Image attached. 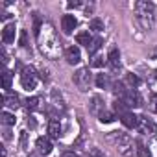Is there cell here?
<instances>
[{
	"label": "cell",
	"instance_id": "obj_33",
	"mask_svg": "<svg viewBox=\"0 0 157 157\" xmlns=\"http://www.w3.org/2000/svg\"><path fill=\"white\" fill-rule=\"evenodd\" d=\"M63 157H80V155L74 153V151H65V153H63Z\"/></svg>",
	"mask_w": 157,
	"mask_h": 157
},
{
	"label": "cell",
	"instance_id": "obj_16",
	"mask_svg": "<svg viewBox=\"0 0 157 157\" xmlns=\"http://www.w3.org/2000/svg\"><path fill=\"white\" fill-rule=\"evenodd\" d=\"M91 111L98 117L102 111H105V107H104V100L100 98V96H93V100H91Z\"/></svg>",
	"mask_w": 157,
	"mask_h": 157
},
{
	"label": "cell",
	"instance_id": "obj_18",
	"mask_svg": "<svg viewBox=\"0 0 157 157\" xmlns=\"http://www.w3.org/2000/svg\"><path fill=\"white\" fill-rule=\"evenodd\" d=\"M135 153L139 155V157H151V153H150V150L142 144V140H135Z\"/></svg>",
	"mask_w": 157,
	"mask_h": 157
},
{
	"label": "cell",
	"instance_id": "obj_35",
	"mask_svg": "<svg viewBox=\"0 0 157 157\" xmlns=\"http://www.w3.org/2000/svg\"><path fill=\"white\" fill-rule=\"evenodd\" d=\"M150 57H151V59H157V48H153V50L150 52Z\"/></svg>",
	"mask_w": 157,
	"mask_h": 157
},
{
	"label": "cell",
	"instance_id": "obj_20",
	"mask_svg": "<svg viewBox=\"0 0 157 157\" xmlns=\"http://www.w3.org/2000/svg\"><path fill=\"white\" fill-rule=\"evenodd\" d=\"M100 46H102V39H100V37H94L93 43L87 46V54H89V56H94V54L100 50Z\"/></svg>",
	"mask_w": 157,
	"mask_h": 157
},
{
	"label": "cell",
	"instance_id": "obj_26",
	"mask_svg": "<svg viewBox=\"0 0 157 157\" xmlns=\"http://www.w3.org/2000/svg\"><path fill=\"white\" fill-rule=\"evenodd\" d=\"M126 82L129 83V89H137L139 85H140V80L135 76V74H128V78H126Z\"/></svg>",
	"mask_w": 157,
	"mask_h": 157
},
{
	"label": "cell",
	"instance_id": "obj_2",
	"mask_svg": "<svg viewBox=\"0 0 157 157\" xmlns=\"http://www.w3.org/2000/svg\"><path fill=\"white\" fill-rule=\"evenodd\" d=\"M135 19L140 24L142 30H151L153 22H155V10L151 2H146V0H139L135 2Z\"/></svg>",
	"mask_w": 157,
	"mask_h": 157
},
{
	"label": "cell",
	"instance_id": "obj_17",
	"mask_svg": "<svg viewBox=\"0 0 157 157\" xmlns=\"http://www.w3.org/2000/svg\"><path fill=\"white\" fill-rule=\"evenodd\" d=\"M11 82H13V74H11V70L4 68V70H2V87H4L6 91L11 89Z\"/></svg>",
	"mask_w": 157,
	"mask_h": 157
},
{
	"label": "cell",
	"instance_id": "obj_34",
	"mask_svg": "<svg viewBox=\"0 0 157 157\" xmlns=\"http://www.w3.org/2000/svg\"><path fill=\"white\" fill-rule=\"evenodd\" d=\"M82 2H68V8H80Z\"/></svg>",
	"mask_w": 157,
	"mask_h": 157
},
{
	"label": "cell",
	"instance_id": "obj_14",
	"mask_svg": "<svg viewBox=\"0 0 157 157\" xmlns=\"http://www.w3.org/2000/svg\"><path fill=\"white\" fill-rule=\"evenodd\" d=\"M48 135H50V139H59V135H61V124H59L57 118H52L48 122Z\"/></svg>",
	"mask_w": 157,
	"mask_h": 157
},
{
	"label": "cell",
	"instance_id": "obj_22",
	"mask_svg": "<svg viewBox=\"0 0 157 157\" xmlns=\"http://www.w3.org/2000/svg\"><path fill=\"white\" fill-rule=\"evenodd\" d=\"M96 85H98L100 89H107V87L111 85L109 76H107V74H98V76H96Z\"/></svg>",
	"mask_w": 157,
	"mask_h": 157
},
{
	"label": "cell",
	"instance_id": "obj_30",
	"mask_svg": "<svg viewBox=\"0 0 157 157\" xmlns=\"http://www.w3.org/2000/svg\"><path fill=\"white\" fill-rule=\"evenodd\" d=\"M89 157H105V155H104L102 150H98V148H91V150H89Z\"/></svg>",
	"mask_w": 157,
	"mask_h": 157
},
{
	"label": "cell",
	"instance_id": "obj_7",
	"mask_svg": "<svg viewBox=\"0 0 157 157\" xmlns=\"http://www.w3.org/2000/svg\"><path fill=\"white\" fill-rule=\"evenodd\" d=\"M137 129H139V133H142V135H153V133H157L155 122H153L151 118H148V117H139V126H137Z\"/></svg>",
	"mask_w": 157,
	"mask_h": 157
},
{
	"label": "cell",
	"instance_id": "obj_19",
	"mask_svg": "<svg viewBox=\"0 0 157 157\" xmlns=\"http://www.w3.org/2000/svg\"><path fill=\"white\" fill-rule=\"evenodd\" d=\"M76 41L80 43V44H85V46H89L91 43H93V37H91V33H89V30L87 32H80L76 35Z\"/></svg>",
	"mask_w": 157,
	"mask_h": 157
},
{
	"label": "cell",
	"instance_id": "obj_3",
	"mask_svg": "<svg viewBox=\"0 0 157 157\" xmlns=\"http://www.w3.org/2000/svg\"><path fill=\"white\" fill-rule=\"evenodd\" d=\"M107 140L113 146H117L122 155H126V157L133 155V140L129 139L128 133H124V131H111L107 135Z\"/></svg>",
	"mask_w": 157,
	"mask_h": 157
},
{
	"label": "cell",
	"instance_id": "obj_28",
	"mask_svg": "<svg viewBox=\"0 0 157 157\" xmlns=\"http://www.w3.org/2000/svg\"><path fill=\"white\" fill-rule=\"evenodd\" d=\"M2 124H6V126H13V124H15V117H13L11 113L4 111V113H2Z\"/></svg>",
	"mask_w": 157,
	"mask_h": 157
},
{
	"label": "cell",
	"instance_id": "obj_32",
	"mask_svg": "<svg viewBox=\"0 0 157 157\" xmlns=\"http://www.w3.org/2000/svg\"><path fill=\"white\" fill-rule=\"evenodd\" d=\"M26 37H28V35H26V32L22 30V32H21V46H22V48L28 46V39H26Z\"/></svg>",
	"mask_w": 157,
	"mask_h": 157
},
{
	"label": "cell",
	"instance_id": "obj_10",
	"mask_svg": "<svg viewBox=\"0 0 157 157\" xmlns=\"http://www.w3.org/2000/svg\"><path fill=\"white\" fill-rule=\"evenodd\" d=\"M118 118H120V122L126 126V128H137L139 126V117L137 115H133L131 111H126V113H122V115H118Z\"/></svg>",
	"mask_w": 157,
	"mask_h": 157
},
{
	"label": "cell",
	"instance_id": "obj_8",
	"mask_svg": "<svg viewBox=\"0 0 157 157\" xmlns=\"http://www.w3.org/2000/svg\"><path fill=\"white\" fill-rule=\"evenodd\" d=\"M76 26H78V21H76L74 15H63V19H61V30H63V33L70 35Z\"/></svg>",
	"mask_w": 157,
	"mask_h": 157
},
{
	"label": "cell",
	"instance_id": "obj_31",
	"mask_svg": "<svg viewBox=\"0 0 157 157\" xmlns=\"http://www.w3.org/2000/svg\"><path fill=\"white\" fill-rule=\"evenodd\" d=\"M150 85H151L153 93H157V70H155V72H153V76L150 78Z\"/></svg>",
	"mask_w": 157,
	"mask_h": 157
},
{
	"label": "cell",
	"instance_id": "obj_25",
	"mask_svg": "<svg viewBox=\"0 0 157 157\" xmlns=\"http://www.w3.org/2000/svg\"><path fill=\"white\" fill-rule=\"evenodd\" d=\"M104 65H107V57H104V56H94L91 61V67H94V68H100Z\"/></svg>",
	"mask_w": 157,
	"mask_h": 157
},
{
	"label": "cell",
	"instance_id": "obj_13",
	"mask_svg": "<svg viewBox=\"0 0 157 157\" xmlns=\"http://www.w3.org/2000/svg\"><path fill=\"white\" fill-rule=\"evenodd\" d=\"M15 24L11 22V24H6L4 26V30H2V41L6 43V44H10V43H13L15 41Z\"/></svg>",
	"mask_w": 157,
	"mask_h": 157
},
{
	"label": "cell",
	"instance_id": "obj_6",
	"mask_svg": "<svg viewBox=\"0 0 157 157\" xmlns=\"http://www.w3.org/2000/svg\"><path fill=\"white\" fill-rule=\"evenodd\" d=\"M118 100H122L128 107H142L144 105V100H142V96H140V93L137 89H128L126 94L122 98H118Z\"/></svg>",
	"mask_w": 157,
	"mask_h": 157
},
{
	"label": "cell",
	"instance_id": "obj_23",
	"mask_svg": "<svg viewBox=\"0 0 157 157\" xmlns=\"http://www.w3.org/2000/svg\"><path fill=\"white\" fill-rule=\"evenodd\" d=\"M126 91H128V89H126V85H124L122 82H117V83H113V93H115L118 98H122V96L126 94Z\"/></svg>",
	"mask_w": 157,
	"mask_h": 157
},
{
	"label": "cell",
	"instance_id": "obj_5",
	"mask_svg": "<svg viewBox=\"0 0 157 157\" xmlns=\"http://www.w3.org/2000/svg\"><path fill=\"white\" fill-rule=\"evenodd\" d=\"M21 83L28 91L35 89V85H37V70L33 67H24L21 70Z\"/></svg>",
	"mask_w": 157,
	"mask_h": 157
},
{
	"label": "cell",
	"instance_id": "obj_11",
	"mask_svg": "<svg viewBox=\"0 0 157 157\" xmlns=\"http://www.w3.org/2000/svg\"><path fill=\"white\" fill-rule=\"evenodd\" d=\"M35 148H37V151H39L41 155H50V151H52V142H50L48 137H39V139L35 140Z\"/></svg>",
	"mask_w": 157,
	"mask_h": 157
},
{
	"label": "cell",
	"instance_id": "obj_12",
	"mask_svg": "<svg viewBox=\"0 0 157 157\" xmlns=\"http://www.w3.org/2000/svg\"><path fill=\"white\" fill-rule=\"evenodd\" d=\"M107 65L111 67V70H118L120 68V54L117 48H111L107 54Z\"/></svg>",
	"mask_w": 157,
	"mask_h": 157
},
{
	"label": "cell",
	"instance_id": "obj_36",
	"mask_svg": "<svg viewBox=\"0 0 157 157\" xmlns=\"http://www.w3.org/2000/svg\"><path fill=\"white\" fill-rule=\"evenodd\" d=\"M30 157H37V155H33V153H32V155H30Z\"/></svg>",
	"mask_w": 157,
	"mask_h": 157
},
{
	"label": "cell",
	"instance_id": "obj_4",
	"mask_svg": "<svg viewBox=\"0 0 157 157\" xmlns=\"http://www.w3.org/2000/svg\"><path fill=\"white\" fill-rule=\"evenodd\" d=\"M72 80H74V85H76L78 89H80L82 93L89 91V87H91V83H93L91 70H89V68H80L78 72H74Z\"/></svg>",
	"mask_w": 157,
	"mask_h": 157
},
{
	"label": "cell",
	"instance_id": "obj_21",
	"mask_svg": "<svg viewBox=\"0 0 157 157\" xmlns=\"http://www.w3.org/2000/svg\"><path fill=\"white\" fill-rule=\"evenodd\" d=\"M39 105H41V98L39 96H32V98L26 100V109L28 111H37Z\"/></svg>",
	"mask_w": 157,
	"mask_h": 157
},
{
	"label": "cell",
	"instance_id": "obj_1",
	"mask_svg": "<svg viewBox=\"0 0 157 157\" xmlns=\"http://www.w3.org/2000/svg\"><path fill=\"white\" fill-rule=\"evenodd\" d=\"M35 39H37L39 50L44 57H48V59H57L59 57L61 43H59V37H57V33H56V30L50 22H43V26L35 33Z\"/></svg>",
	"mask_w": 157,
	"mask_h": 157
},
{
	"label": "cell",
	"instance_id": "obj_27",
	"mask_svg": "<svg viewBox=\"0 0 157 157\" xmlns=\"http://www.w3.org/2000/svg\"><path fill=\"white\" fill-rule=\"evenodd\" d=\"M89 30H93V32H102V30H104V22H102L100 19H93V21L89 22Z\"/></svg>",
	"mask_w": 157,
	"mask_h": 157
},
{
	"label": "cell",
	"instance_id": "obj_24",
	"mask_svg": "<svg viewBox=\"0 0 157 157\" xmlns=\"http://www.w3.org/2000/svg\"><path fill=\"white\" fill-rule=\"evenodd\" d=\"M98 120L104 122V124H111V122L115 120V115H113L111 111H102V113L98 115Z\"/></svg>",
	"mask_w": 157,
	"mask_h": 157
},
{
	"label": "cell",
	"instance_id": "obj_29",
	"mask_svg": "<svg viewBox=\"0 0 157 157\" xmlns=\"http://www.w3.org/2000/svg\"><path fill=\"white\" fill-rule=\"evenodd\" d=\"M150 111L151 113H157V93H153L150 96Z\"/></svg>",
	"mask_w": 157,
	"mask_h": 157
},
{
	"label": "cell",
	"instance_id": "obj_9",
	"mask_svg": "<svg viewBox=\"0 0 157 157\" xmlns=\"http://www.w3.org/2000/svg\"><path fill=\"white\" fill-rule=\"evenodd\" d=\"M65 59L70 63V65H78L82 61V54H80V48L78 46H68L65 50Z\"/></svg>",
	"mask_w": 157,
	"mask_h": 157
},
{
	"label": "cell",
	"instance_id": "obj_15",
	"mask_svg": "<svg viewBox=\"0 0 157 157\" xmlns=\"http://www.w3.org/2000/svg\"><path fill=\"white\" fill-rule=\"evenodd\" d=\"M21 98H19V94H15V93H8L6 96H4V104L10 107V109H17L21 104Z\"/></svg>",
	"mask_w": 157,
	"mask_h": 157
}]
</instances>
